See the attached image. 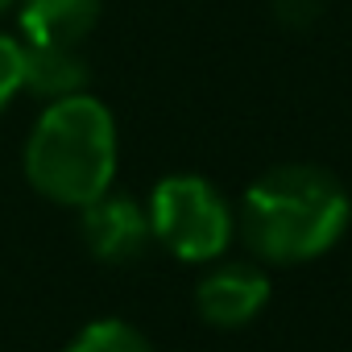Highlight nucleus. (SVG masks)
Here are the masks:
<instances>
[{"instance_id":"nucleus-10","label":"nucleus","mask_w":352,"mask_h":352,"mask_svg":"<svg viewBox=\"0 0 352 352\" xmlns=\"http://www.w3.org/2000/svg\"><path fill=\"white\" fill-rule=\"evenodd\" d=\"M323 13V0H274V17L286 30H311Z\"/></svg>"},{"instance_id":"nucleus-1","label":"nucleus","mask_w":352,"mask_h":352,"mask_svg":"<svg viewBox=\"0 0 352 352\" xmlns=\"http://www.w3.org/2000/svg\"><path fill=\"white\" fill-rule=\"evenodd\" d=\"M352 224V199L331 170L282 162L261 170L236 208V236L265 265H302L340 245Z\"/></svg>"},{"instance_id":"nucleus-3","label":"nucleus","mask_w":352,"mask_h":352,"mask_svg":"<svg viewBox=\"0 0 352 352\" xmlns=\"http://www.w3.org/2000/svg\"><path fill=\"white\" fill-rule=\"evenodd\" d=\"M149 232L153 245L170 249L179 261L208 265L228 253L236 236V212L199 174H166L149 191Z\"/></svg>"},{"instance_id":"nucleus-4","label":"nucleus","mask_w":352,"mask_h":352,"mask_svg":"<svg viewBox=\"0 0 352 352\" xmlns=\"http://www.w3.org/2000/svg\"><path fill=\"white\" fill-rule=\"evenodd\" d=\"M79 232H83L87 253L104 265H133L153 245L145 204H137L133 195H120L112 187L104 195H96L87 208H79Z\"/></svg>"},{"instance_id":"nucleus-8","label":"nucleus","mask_w":352,"mask_h":352,"mask_svg":"<svg viewBox=\"0 0 352 352\" xmlns=\"http://www.w3.org/2000/svg\"><path fill=\"white\" fill-rule=\"evenodd\" d=\"M67 352H153V348H149V340H145L133 323H124V319H91V323L67 344Z\"/></svg>"},{"instance_id":"nucleus-9","label":"nucleus","mask_w":352,"mask_h":352,"mask_svg":"<svg viewBox=\"0 0 352 352\" xmlns=\"http://www.w3.org/2000/svg\"><path fill=\"white\" fill-rule=\"evenodd\" d=\"M25 87V42L0 30V112H5Z\"/></svg>"},{"instance_id":"nucleus-2","label":"nucleus","mask_w":352,"mask_h":352,"mask_svg":"<svg viewBox=\"0 0 352 352\" xmlns=\"http://www.w3.org/2000/svg\"><path fill=\"white\" fill-rule=\"evenodd\" d=\"M116 120L108 104L79 91L50 100L30 129L21 166L30 187L58 208H87L116 179Z\"/></svg>"},{"instance_id":"nucleus-11","label":"nucleus","mask_w":352,"mask_h":352,"mask_svg":"<svg viewBox=\"0 0 352 352\" xmlns=\"http://www.w3.org/2000/svg\"><path fill=\"white\" fill-rule=\"evenodd\" d=\"M9 9H17V0H0V17H5Z\"/></svg>"},{"instance_id":"nucleus-6","label":"nucleus","mask_w":352,"mask_h":352,"mask_svg":"<svg viewBox=\"0 0 352 352\" xmlns=\"http://www.w3.org/2000/svg\"><path fill=\"white\" fill-rule=\"evenodd\" d=\"M91 67L83 58V46H67V42H25V87L50 100H67L87 91Z\"/></svg>"},{"instance_id":"nucleus-5","label":"nucleus","mask_w":352,"mask_h":352,"mask_svg":"<svg viewBox=\"0 0 352 352\" xmlns=\"http://www.w3.org/2000/svg\"><path fill=\"white\" fill-rule=\"evenodd\" d=\"M270 302V274L257 261H220L195 286V311L208 327L232 331L253 323Z\"/></svg>"},{"instance_id":"nucleus-7","label":"nucleus","mask_w":352,"mask_h":352,"mask_svg":"<svg viewBox=\"0 0 352 352\" xmlns=\"http://www.w3.org/2000/svg\"><path fill=\"white\" fill-rule=\"evenodd\" d=\"M104 13V0H17V21L25 42L83 46Z\"/></svg>"}]
</instances>
